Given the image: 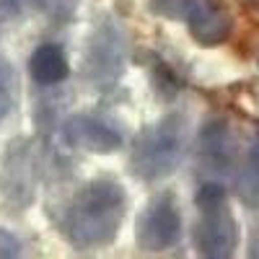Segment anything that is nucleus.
Returning a JSON list of instances; mask_svg holds the SVG:
<instances>
[{"mask_svg": "<svg viewBox=\"0 0 259 259\" xmlns=\"http://www.w3.org/2000/svg\"><path fill=\"white\" fill-rule=\"evenodd\" d=\"M127 212V194L114 179H91L65 210L62 233L75 249H99L117 239Z\"/></svg>", "mask_w": 259, "mask_h": 259, "instance_id": "1", "label": "nucleus"}, {"mask_svg": "<svg viewBox=\"0 0 259 259\" xmlns=\"http://www.w3.org/2000/svg\"><path fill=\"white\" fill-rule=\"evenodd\" d=\"M189 145L187 117L171 112L156 124L145 127L130 150V168L143 182H158L182 166Z\"/></svg>", "mask_w": 259, "mask_h": 259, "instance_id": "2", "label": "nucleus"}, {"mask_svg": "<svg viewBox=\"0 0 259 259\" xmlns=\"http://www.w3.org/2000/svg\"><path fill=\"white\" fill-rule=\"evenodd\" d=\"M127 65V36L112 18H104L83 47V78L96 89H112Z\"/></svg>", "mask_w": 259, "mask_h": 259, "instance_id": "3", "label": "nucleus"}, {"mask_svg": "<svg viewBox=\"0 0 259 259\" xmlns=\"http://www.w3.org/2000/svg\"><path fill=\"white\" fill-rule=\"evenodd\" d=\"M197 207H200V221L194 226L197 254L205 259L233 256L236 246H239V223H236L226 197L197 202Z\"/></svg>", "mask_w": 259, "mask_h": 259, "instance_id": "4", "label": "nucleus"}, {"mask_svg": "<svg viewBox=\"0 0 259 259\" xmlns=\"http://www.w3.org/2000/svg\"><path fill=\"white\" fill-rule=\"evenodd\" d=\"M179 239H182V212L177 197L171 192H161L138 215V226H135L138 249L156 254L177 246Z\"/></svg>", "mask_w": 259, "mask_h": 259, "instance_id": "5", "label": "nucleus"}, {"mask_svg": "<svg viewBox=\"0 0 259 259\" xmlns=\"http://www.w3.org/2000/svg\"><path fill=\"white\" fill-rule=\"evenodd\" d=\"M0 194L13 207H29L36 197V156L31 140L16 138L0 156Z\"/></svg>", "mask_w": 259, "mask_h": 259, "instance_id": "6", "label": "nucleus"}, {"mask_svg": "<svg viewBox=\"0 0 259 259\" xmlns=\"http://www.w3.org/2000/svg\"><path fill=\"white\" fill-rule=\"evenodd\" d=\"M62 138L73 148H83L89 153H114L122 148V135L112 124H106L91 114H73L62 122Z\"/></svg>", "mask_w": 259, "mask_h": 259, "instance_id": "7", "label": "nucleus"}, {"mask_svg": "<svg viewBox=\"0 0 259 259\" xmlns=\"http://www.w3.org/2000/svg\"><path fill=\"white\" fill-rule=\"evenodd\" d=\"M197 153H200V163L212 177L228 174L233 166V158H236V143H233V133L226 119L212 117L200 127Z\"/></svg>", "mask_w": 259, "mask_h": 259, "instance_id": "8", "label": "nucleus"}, {"mask_svg": "<svg viewBox=\"0 0 259 259\" xmlns=\"http://www.w3.org/2000/svg\"><path fill=\"white\" fill-rule=\"evenodd\" d=\"M189 24V34L197 41L200 47H218L231 36L233 21L226 13V8H221L218 3L210 0H200V6L192 11V16L187 18Z\"/></svg>", "mask_w": 259, "mask_h": 259, "instance_id": "9", "label": "nucleus"}, {"mask_svg": "<svg viewBox=\"0 0 259 259\" xmlns=\"http://www.w3.org/2000/svg\"><path fill=\"white\" fill-rule=\"evenodd\" d=\"M29 70H31V78L41 85L62 83L70 73L68 57H65L62 47H57V45H39L29 60Z\"/></svg>", "mask_w": 259, "mask_h": 259, "instance_id": "10", "label": "nucleus"}, {"mask_svg": "<svg viewBox=\"0 0 259 259\" xmlns=\"http://www.w3.org/2000/svg\"><path fill=\"white\" fill-rule=\"evenodd\" d=\"M200 0H150V11L166 21H187Z\"/></svg>", "mask_w": 259, "mask_h": 259, "instance_id": "11", "label": "nucleus"}, {"mask_svg": "<svg viewBox=\"0 0 259 259\" xmlns=\"http://www.w3.org/2000/svg\"><path fill=\"white\" fill-rule=\"evenodd\" d=\"M236 194H239V200L246 207H251V210L259 207V174L251 171L249 166H246V171L239 174V179H236Z\"/></svg>", "mask_w": 259, "mask_h": 259, "instance_id": "12", "label": "nucleus"}, {"mask_svg": "<svg viewBox=\"0 0 259 259\" xmlns=\"http://www.w3.org/2000/svg\"><path fill=\"white\" fill-rule=\"evenodd\" d=\"M13 109V68L8 60H0V122Z\"/></svg>", "mask_w": 259, "mask_h": 259, "instance_id": "13", "label": "nucleus"}, {"mask_svg": "<svg viewBox=\"0 0 259 259\" xmlns=\"http://www.w3.org/2000/svg\"><path fill=\"white\" fill-rule=\"evenodd\" d=\"M16 256H21V241L8 228L0 226V259H16Z\"/></svg>", "mask_w": 259, "mask_h": 259, "instance_id": "14", "label": "nucleus"}, {"mask_svg": "<svg viewBox=\"0 0 259 259\" xmlns=\"http://www.w3.org/2000/svg\"><path fill=\"white\" fill-rule=\"evenodd\" d=\"M249 168L259 174V138L251 140V145H249Z\"/></svg>", "mask_w": 259, "mask_h": 259, "instance_id": "15", "label": "nucleus"}, {"mask_svg": "<svg viewBox=\"0 0 259 259\" xmlns=\"http://www.w3.org/2000/svg\"><path fill=\"white\" fill-rule=\"evenodd\" d=\"M34 3H36L41 11H55V8L62 3V0H34Z\"/></svg>", "mask_w": 259, "mask_h": 259, "instance_id": "16", "label": "nucleus"}, {"mask_svg": "<svg viewBox=\"0 0 259 259\" xmlns=\"http://www.w3.org/2000/svg\"><path fill=\"white\" fill-rule=\"evenodd\" d=\"M3 3L8 6L11 13H21V11H24V0H3Z\"/></svg>", "mask_w": 259, "mask_h": 259, "instance_id": "17", "label": "nucleus"}, {"mask_svg": "<svg viewBox=\"0 0 259 259\" xmlns=\"http://www.w3.org/2000/svg\"><path fill=\"white\" fill-rule=\"evenodd\" d=\"M251 256H259V236H256L254 244H251Z\"/></svg>", "mask_w": 259, "mask_h": 259, "instance_id": "18", "label": "nucleus"}]
</instances>
